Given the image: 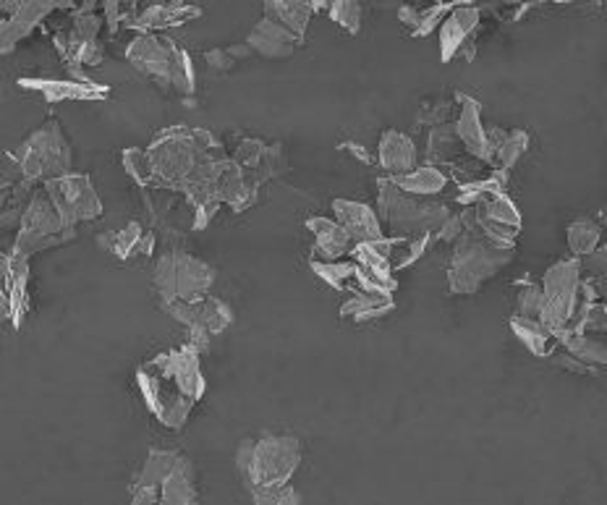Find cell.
I'll return each instance as SVG.
<instances>
[{
  "label": "cell",
  "instance_id": "6da1fadb",
  "mask_svg": "<svg viewBox=\"0 0 607 505\" xmlns=\"http://www.w3.org/2000/svg\"><path fill=\"white\" fill-rule=\"evenodd\" d=\"M136 385L155 420L163 427L181 430L207 391L202 353L189 343L157 353L136 370Z\"/></svg>",
  "mask_w": 607,
  "mask_h": 505
},
{
  "label": "cell",
  "instance_id": "7a4b0ae2",
  "mask_svg": "<svg viewBox=\"0 0 607 505\" xmlns=\"http://www.w3.org/2000/svg\"><path fill=\"white\" fill-rule=\"evenodd\" d=\"M301 464V443L294 435H263L244 440L236 451V468L251 501L267 489L284 487L291 482Z\"/></svg>",
  "mask_w": 607,
  "mask_h": 505
},
{
  "label": "cell",
  "instance_id": "3957f363",
  "mask_svg": "<svg viewBox=\"0 0 607 505\" xmlns=\"http://www.w3.org/2000/svg\"><path fill=\"white\" fill-rule=\"evenodd\" d=\"M126 61L155 82L157 90L165 95H178L192 103L194 90H197V71L186 50H181L171 38L161 32H142L132 40L126 50Z\"/></svg>",
  "mask_w": 607,
  "mask_h": 505
},
{
  "label": "cell",
  "instance_id": "277c9868",
  "mask_svg": "<svg viewBox=\"0 0 607 505\" xmlns=\"http://www.w3.org/2000/svg\"><path fill=\"white\" fill-rule=\"evenodd\" d=\"M513 259H516V244L503 247V244H493L480 234L464 230L461 239L453 244L451 265H447V288L459 296H474Z\"/></svg>",
  "mask_w": 607,
  "mask_h": 505
},
{
  "label": "cell",
  "instance_id": "5b68a950",
  "mask_svg": "<svg viewBox=\"0 0 607 505\" xmlns=\"http://www.w3.org/2000/svg\"><path fill=\"white\" fill-rule=\"evenodd\" d=\"M447 215L451 210L445 205L401 192L388 176L378 182V218L388 236H435Z\"/></svg>",
  "mask_w": 607,
  "mask_h": 505
},
{
  "label": "cell",
  "instance_id": "8992f818",
  "mask_svg": "<svg viewBox=\"0 0 607 505\" xmlns=\"http://www.w3.org/2000/svg\"><path fill=\"white\" fill-rule=\"evenodd\" d=\"M76 236V226H69L66 220L61 218V213L55 210V205L50 202L48 192L40 189L32 192L27 197L24 205H21V218H19V230L17 239H13L11 255H19L29 259L32 255H40V251L61 247V244L71 241Z\"/></svg>",
  "mask_w": 607,
  "mask_h": 505
},
{
  "label": "cell",
  "instance_id": "52a82bcc",
  "mask_svg": "<svg viewBox=\"0 0 607 505\" xmlns=\"http://www.w3.org/2000/svg\"><path fill=\"white\" fill-rule=\"evenodd\" d=\"M11 161L19 165L21 178L32 184H45L50 178L66 176L71 173V144L63 134L58 121H48L38 132H32L24 140V144L11 155Z\"/></svg>",
  "mask_w": 607,
  "mask_h": 505
},
{
  "label": "cell",
  "instance_id": "ba28073f",
  "mask_svg": "<svg viewBox=\"0 0 607 505\" xmlns=\"http://www.w3.org/2000/svg\"><path fill=\"white\" fill-rule=\"evenodd\" d=\"M215 270L186 251H165L155 265V288L163 301H194L213 291Z\"/></svg>",
  "mask_w": 607,
  "mask_h": 505
},
{
  "label": "cell",
  "instance_id": "9c48e42d",
  "mask_svg": "<svg viewBox=\"0 0 607 505\" xmlns=\"http://www.w3.org/2000/svg\"><path fill=\"white\" fill-rule=\"evenodd\" d=\"M542 312L539 322L558 338L568 328L570 317L579 307L582 288V265L579 259L570 257L555 262L542 278Z\"/></svg>",
  "mask_w": 607,
  "mask_h": 505
},
{
  "label": "cell",
  "instance_id": "30bf717a",
  "mask_svg": "<svg viewBox=\"0 0 607 505\" xmlns=\"http://www.w3.org/2000/svg\"><path fill=\"white\" fill-rule=\"evenodd\" d=\"M42 189L48 192L50 202L69 226L90 223L103 215V199L84 173H66V176L50 178L42 184Z\"/></svg>",
  "mask_w": 607,
  "mask_h": 505
},
{
  "label": "cell",
  "instance_id": "8fae6325",
  "mask_svg": "<svg viewBox=\"0 0 607 505\" xmlns=\"http://www.w3.org/2000/svg\"><path fill=\"white\" fill-rule=\"evenodd\" d=\"M482 11L476 6H453L451 13L440 24V58L443 63L453 61L455 55H464L472 61L476 53V32H480Z\"/></svg>",
  "mask_w": 607,
  "mask_h": 505
},
{
  "label": "cell",
  "instance_id": "7c38bea8",
  "mask_svg": "<svg viewBox=\"0 0 607 505\" xmlns=\"http://www.w3.org/2000/svg\"><path fill=\"white\" fill-rule=\"evenodd\" d=\"M163 309L176 322L186 324V328H202L209 336H220L234 322V309L213 293L194 301H163Z\"/></svg>",
  "mask_w": 607,
  "mask_h": 505
},
{
  "label": "cell",
  "instance_id": "4fadbf2b",
  "mask_svg": "<svg viewBox=\"0 0 607 505\" xmlns=\"http://www.w3.org/2000/svg\"><path fill=\"white\" fill-rule=\"evenodd\" d=\"M74 9V0H21L19 9L11 13L0 27V53H11L19 42H24L42 21L55 11Z\"/></svg>",
  "mask_w": 607,
  "mask_h": 505
},
{
  "label": "cell",
  "instance_id": "5bb4252c",
  "mask_svg": "<svg viewBox=\"0 0 607 505\" xmlns=\"http://www.w3.org/2000/svg\"><path fill=\"white\" fill-rule=\"evenodd\" d=\"M29 259L9 255L0 265V320L21 328L29 312Z\"/></svg>",
  "mask_w": 607,
  "mask_h": 505
},
{
  "label": "cell",
  "instance_id": "9a60e30c",
  "mask_svg": "<svg viewBox=\"0 0 607 505\" xmlns=\"http://www.w3.org/2000/svg\"><path fill=\"white\" fill-rule=\"evenodd\" d=\"M259 186L263 184H259L247 168H241L234 157L226 155L218 163V168H215V199H218L220 205H228L234 213H244L255 205Z\"/></svg>",
  "mask_w": 607,
  "mask_h": 505
},
{
  "label": "cell",
  "instance_id": "2e32d148",
  "mask_svg": "<svg viewBox=\"0 0 607 505\" xmlns=\"http://www.w3.org/2000/svg\"><path fill=\"white\" fill-rule=\"evenodd\" d=\"M21 90L38 92L48 103H90V100L107 97V86L90 82V79H42V76H24L19 79Z\"/></svg>",
  "mask_w": 607,
  "mask_h": 505
},
{
  "label": "cell",
  "instance_id": "e0dca14e",
  "mask_svg": "<svg viewBox=\"0 0 607 505\" xmlns=\"http://www.w3.org/2000/svg\"><path fill=\"white\" fill-rule=\"evenodd\" d=\"M455 103H459V121H455V134H459L461 144H464L466 155L476 157V161L487 163L493 161V155H490V144H487V128L482 124V105L476 103L474 97L464 95V92H459L455 95Z\"/></svg>",
  "mask_w": 607,
  "mask_h": 505
},
{
  "label": "cell",
  "instance_id": "ac0fdd59",
  "mask_svg": "<svg viewBox=\"0 0 607 505\" xmlns=\"http://www.w3.org/2000/svg\"><path fill=\"white\" fill-rule=\"evenodd\" d=\"M332 218L349 230L351 239L361 241H378L385 236V228L378 218V213L372 210L364 202H351V199H332Z\"/></svg>",
  "mask_w": 607,
  "mask_h": 505
},
{
  "label": "cell",
  "instance_id": "d6986e66",
  "mask_svg": "<svg viewBox=\"0 0 607 505\" xmlns=\"http://www.w3.org/2000/svg\"><path fill=\"white\" fill-rule=\"evenodd\" d=\"M307 230L315 236L312 259H343L351 257L357 241L336 218H309Z\"/></svg>",
  "mask_w": 607,
  "mask_h": 505
},
{
  "label": "cell",
  "instance_id": "ffe728a7",
  "mask_svg": "<svg viewBox=\"0 0 607 505\" xmlns=\"http://www.w3.org/2000/svg\"><path fill=\"white\" fill-rule=\"evenodd\" d=\"M247 45L251 48V53L263 55L267 61H280V58L294 55V50L301 45V40L294 32H288L286 27L276 24V21L263 19L249 32Z\"/></svg>",
  "mask_w": 607,
  "mask_h": 505
},
{
  "label": "cell",
  "instance_id": "44dd1931",
  "mask_svg": "<svg viewBox=\"0 0 607 505\" xmlns=\"http://www.w3.org/2000/svg\"><path fill=\"white\" fill-rule=\"evenodd\" d=\"M176 451H150L147 461H144L140 474H136L132 485V501L134 503H157V493H161L163 480L176 464Z\"/></svg>",
  "mask_w": 607,
  "mask_h": 505
},
{
  "label": "cell",
  "instance_id": "7402d4cb",
  "mask_svg": "<svg viewBox=\"0 0 607 505\" xmlns=\"http://www.w3.org/2000/svg\"><path fill=\"white\" fill-rule=\"evenodd\" d=\"M202 11L197 6L184 3V0H171V3H155L140 11V17L132 27L142 29V32H163L171 27H184L192 19H199Z\"/></svg>",
  "mask_w": 607,
  "mask_h": 505
},
{
  "label": "cell",
  "instance_id": "603a6c76",
  "mask_svg": "<svg viewBox=\"0 0 607 505\" xmlns=\"http://www.w3.org/2000/svg\"><path fill=\"white\" fill-rule=\"evenodd\" d=\"M416 161V144L411 142V136L395 132V128H388V132L382 134L378 147V165L385 171V176L414 171Z\"/></svg>",
  "mask_w": 607,
  "mask_h": 505
},
{
  "label": "cell",
  "instance_id": "cb8c5ba5",
  "mask_svg": "<svg viewBox=\"0 0 607 505\" xmlns=\"http://www.w3.org/2000/svg\"><path fill=\"white\" fill-rule=\"evenodd\" d=\"M97 244L119 259L147 257L155 249V234L144 230L140 223H128L121 230H107L105 236H100Z\"/></svg>",
  "mask_w": 607,
  "mask_h": 505
},
{
  "label": "cell",
  "instance_id": "d4e9b609",
  "mask_svg": "<svg viewBox=\"0 0 607 505\" xmlns=\"http://www.w3.org/2000/svg\"><path fill=\"white\" fill-rule=\"evenodd\" d=\"M197 472H194L192 461L186 456L176 458V464L168 472V477L163 480L161 493H157V503L165 505H189L197 503Z\"/></svg>",
  "mask_w": 607,
  "mask_h": 505
},
{
  "label": "cell",
  "instance_id": "484cf974",
  "mask_svg": "<svg viewBox=\"0 0 607 505\" xmlns=\"http://www.w3.org/2000/svg\"><path fill=\"white\" fill-rule=\"evenodd\" d=\"M312 13H315L312 0H267L265 3V19L286 27L288 32H294L301 42L304 38H307Z\"/></svg>",
  "mask_w": 607,
  "mask_h": 505
},
{
  "label": "cell",
  "instance_id": "4316f807",
  "mask_svg": "<svg viewBox=\"0 0 607 505\" xmlns=\"http://www.w3.org/2000/svg\"><path fill=\"white\" fill-rule=\"evenodd\" d=\"M395 309L393 293H370V291H357L351 293V299L341 307L343 320L353 322H374L390 315Z\"/></svg>",
  "mask_w": 607,
  "mask_h": 505
},
{
  "label": "cell",
  "instance_id": "83f0119b",
  "mask_svg": "<svg viewBox=\"0 0 607 505\" xmlns=\"http://www.w3.org/2000/svg\"><path fill=\"white\" fill-rule=\"evenodd\" d=\"M388 178L399 186L401 192L414 194V197H435V194H440L447 186V176L443 168H438V165H422V168L395 173V176Z\"/></svg>",
  "mask_w": 607,
  "mask_h": 505
},
{
  "label": "cell",
  "instance_id": "f1b7e54d",
  "mask_svg": "<svg viewBox=\"0 0 607 505\" xmlns=\"http://www.w3.org/2000/svg\"><path fill=\"white\" fill-rule=\"evenodd\" d=\"M466 155L464 144H461L459 134H455L453 124H440L430 132L428 140V165H438V168H451L455 161Z\"/></svg>",
  "mask_w": 607,
  "mask_h": 505
},
{
  "label": "cell",
  "instance_id": "f546056e",
  "mask_svg": "<svg viewBox=\"0 0 607 505\" xmlns=\"http://www.w3.org/2000/svg\"><path fill=\"white\" fill-rule=\"evenodd\" d=\"M511 330L516 333L518 341H522L526 349H529L534 357H539V359H547L555 349H558V338H555V333H551V330H547L539 320H529V317L513 315Z\"/></svg>",
  "mask_w": 607,
  "mask_h": 505
},
{
  "label": "cell",
  "instance_id": "4dcf8cb0",
  "mask_svg": "<svg viewBox=\"0 0 607 505\" xmlns=\"http://www.w3.org/2000/svg\"><path fill=\"white\" fill-rule=\"evenodd\" d=\"M558 346L563 351L574 353L576 359L584 364H589L591 370H603L607 367V346L603 341H597V338H591V333H563L558 336Z\"/></svg>",
  "mask_w": 607,
  "mask_h": 505
},
{
  "label": "cell",
  "instance_id": "1f68e13d",
  "mask_svg": "<svg viewBox=\"0 0 607 505\" xmlns=\"http://www.w3.org/2000/svg\"><path fill=\"white\" fill-rule=\"evenodd\" d=\"M315 276L325 280V284L336 288V291H353V284H357V262L351 257L343 259H312Z\"/></svg>",
  "mask_w": 607,
  "mask_h": 505
},
{
  "label": "cell",
  "instance_id": "d6a6232c",
  "mask_svg": "<svg viewBox=\"0 0 607 505\" xmlns=\"http://www.w3.org/2000/svg\"><path fill=\"white\" fill-rule=\"evenodd\" d=\"M599 239H603V228H599L597 220L579 218L566 228L568 251H570V257H576V259L587 257L589 251H595L599 247Z\"/></svg>",
  "mask_w": 607,
  "mask_h": 505
},
{
  "label": "cell",
  "instance_id": "836d02e7",
  "mask_svg": "<svg viewBox=\"0 0 607 505\" xmlns=\"http://www.w3.org/2000/svg\"><path fill=\"white\" fill-rule=\"evenodd\" d=\"M526 150H529V134L524 132V128H516V132L505 134V140L501 142V147L493 153V168L501 171H511L513 165H516L522 157L526 155Z\"/></svg>",
  "mask_w": 607,
  "mask_h": 505
},
{
  "label": "cell",
  "instance_id": "e575fe53",
  "mask_svg": "<svg viewBox=\"0 0 607 505\" xmlns=\"http://www.w3.org/2000/svg\"><path fill=\"white\" fill-rule=\"evenodd\" d=\"M476 207H480V210L487 215V218L501 220V223H505V226L522 228V213H518V207L513 205L505 192L490 194V197H484Z\"/></svg>",
  "mask_w": 607,
  "mask_h": 505
},
{
  "label": "cell",
  "instance_id": "d590c367",
  "mask_svg": "<svg viewBox=\"0 0 607 505\" xmlns=\"http://www.w3.org/2000/svg\"><path fill=\"white\" fill-rule=\"evenodd\" d=\"M328 17L349 34H359L361 29V0H328L325 6Z\"/></svg>",
  "mask_w": 607,
  "mask_h": 505
},
{
  "label": "cell",
  "instance_id": "8d00e7d4",
  "mask_svg": "<svg viewBox=\"0 0 607 505\" xmlns=\"http://www.w3.org/2000/svg\"><path fill=\"white\" fill-rule=\"evenodd\" d=\"M451 113H453V105L447 103V100H424L422 105H419V113H416V126H428V128H435L440 124H447L451 121Z\"/></svg>",
  "mask_w": 607,
  "mask_h": 505
},
{
  "label": "cell",
  "instance_id": "74e56055",
  "mask_svg": "<svg viewBox=\"0 0 607 505\" xmlns=\"http://www.w3.org/2000/svg\"><path fill=\"white\" fill-rule=\"evenodd\" d=\"M522 291L516 293V315L529 317V320H539L542 312V286L537 284H518Z\"/></svg>",
  "mask_w": 607,
  "mask_h": 505
},
{
  "label": "cell",
  "instance_id": "f35d334b",
  "mask_svg": "<svg viewBox=\"0 0 607 505\" xmlns=\"http://www.w3.org/2000/svg\"><path fill=\"white\" fill-rule=\"evenodd\" d=\"M451 9L453 3H443V0H440V3H432L430 9L422 11V19H419V24L411 34H414V38H428V34L440 29V24H443V19L451 13Z\"/></svg>",
  "mask_w": 607,
  "mask_h": 505
},
{
  "label": "cell",
  "instance_id": "ab89813d",
  "mask_svg": "<svg viewBox=\"0 0 607 505\" xmlns=\"http://www.w3.org/2000/svg\"><path fill=\"white\" fill-rule=\"evenodd\" d=\"M579 265H582V278H589V280L607 278V244H599L595 251H589L587 257H582Z\"/></svg>",
  "mask_w": 607,
  "mask_h": 505
},
{
  "label": "cell",
  "instance_id": "60d3db41",
  "mask_svg": "<svg viewBox=\"0 0 607 505\" xmlns=\"http://www.w3.org/2000/svg\"><path fill=\"white\" fill-rule=\"evenodd\" d=\"M461 234H464V220H461V215L451 213V215H447V218H445L443 226L438 228L435 239L445 241V244H455V241L461 239Z\"/></svg>",
  "mask_w": 607,
  "mask_h": 505
},
{
  "label": "cell",
  "instance_id": "b9f144b4",
  "mask_svg": "<svg viewBox=\"0 0 607 505\" xmlns=\"http://www.w3.org/2000/svg\"><path fill=\"white\" fill-rule=\"evenodd\" d=\"M205 63L213 71H220V74H226V71L236 69V61L230 58V53L226 48H213L205 53Z\"/></svg>",
  "mask_w": 607,
  "mask_h": 505
},
{
  "label": "cell",
  "instance_id": "7bdbcfd3",
  "mask_svg": "<svg viewBox=\"0 0 607 505\" xmlns=\"http://www.w3.org/2000/svg\"><path fill=\"white\" fill-rule=\"evenodd\" d=\"M338 150H343V153H349V155H353V157H357V161H361V163H364V165H374V163H378V157H374V155H370V153H367V150H364V147H361V144H357V142H343V144H341V147H338Z\"/></svg>",
  "mask_w": 607,
  "mask_h": 505
},
{
  "label": "cell",
  "instance_id": "ee69618b",
  "mask_svg": "<svg viewBox=\"0 0 607 505\" xmlns=\"http://www.w3.org/2000/svg\"><path fill=\"white\" fill-rule=\"evenodd\" d=\"M226 50H228L230 58H234L236 63H238V61H244V58H249V55H251V48L247 45V42H241V45H228Z\"/></svg>",
  "mask_w": 607,
  "mask_h": 505
},
{
  "label": "cell",
  "instance_id": "f6af8a7d",
  "mask_svg": "<svg viewBox=\"0 0 607 505\" xmlns=\"http://www.w3.org/2000/svg\"><path fill=\"white\" fill-rule=\"evenodd\" d=\"M19 3H21V0H0V19H3V21L9 19L11 13L19 9Z\"/></svg>",
  "mask_w": 607,
  "mask_h": 505
},
{
  "label": "cell",
  "instance_id": "bcb514c9",
  "mask_svg": "<svg viewBox=\"0 0 607 505\" xmlns=\"http://www.w3.org/2000/svg\"><path fill=\"white\" fill-rule=\"evenodd\" d=\"M315 11H325V6H328V0H312Z\"/></svg>",
  "mask_w": 607,
  "mask_h": 505
},
{
  "label": "cell",
  "instance_id": "7dc6e473",
  "mask_svg": "<svg viewBox=\"0 0 607 505\" xmlns=\"http://www.w3.org/2000/svg\"><path fill=\"white\" fill-rule=\"evenodd\" d=\"M6 259V249H3V234H0V265H3Z\"/></svg>",
  "mask_w": 607,
  "mask_h": 505
},
{
  "label": "cell",
  "instance_id": "c3c4849f",
  "mask_svg": "<svg viewBox=\"0 0 607 505\" xmlns=\"http://www.w3.org/2000/svg\"><path fill=\"white\" fill-rule=\"evenodd\" d=\"M547 3H579V0H547Z\"/></svg>",
  "mask_w": 607,
  "mask_h": 505
},
{
  "label": "cell",
  "instance_id": "681fc988",
  "mask_svg": "<svg viewBox=\"0 0 607 505\" xmlns=\"http://www.w3.org/2000/svg\"><path fill=\"white\" fill-rule=\"evenodd\" d=\"M605 312H607V301H605Z\"/></svg>",
  "mask_w": 607,
  "mask_h": 505
},
{
  "label": "cell",
  "instance_id": "f907efd6",
  "mask_svg": "<svg viewBox=\"0 0 607 505\" xmlns=\"http://www.w3.org/2000/svg\"><path fill=\"white\" fill-rule=\"evenodd\" d=\"M435 3H440V0H435Z\"/></svg>",
  "mask_w": 607,
  "mask_h": 505
}]
</instances>
